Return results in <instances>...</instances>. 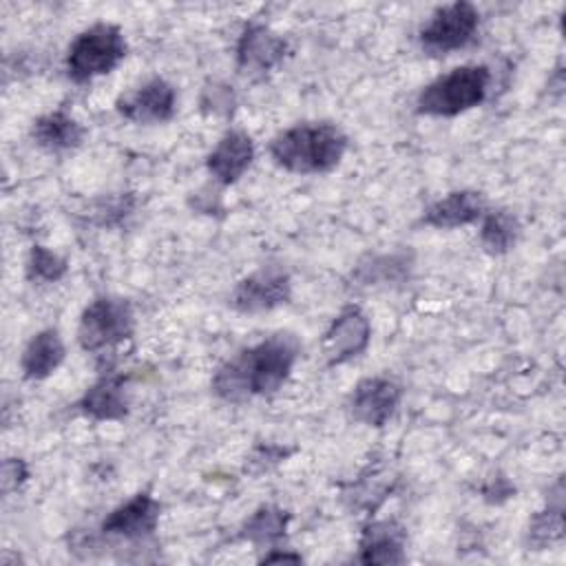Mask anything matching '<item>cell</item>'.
Instances as JSON below:
<instances>
[{"label":"cell","mask_w":566,"mask_h":566,"mask_svg":"<svg viewBox=\"0 0 566 566\" xmlns=\"http://www.w3.org/2000/svg\"><path fill=\"white\" fill-rule=\"evenodd\" d=\"M298 356V338L292 332H274L223 360L212 376V391L219 400L230 405L272 396L285 385Z\"/></svg>","instance_id":"obj_1"},{"label":"cell","mask_w":566,"mask_h":566,"mask_svg":"<svg viewBox=\"0 0 566 566\" xmlns=\"http://www.w3.org/2000/svg\"><path fill=\"white\" fill-rule=\"evenodd\" d=\"M347 150V135L332 122H298L270 142V157L294 175L334 170Z\"/></svg>","instance_id":"obj_2"},{"label":"cell","mask_w":566,"mask_h":566,"mask_svg":"<svg viewBox=\"0 0 566 566\" xmlns=\"http://www.w3.org/2000/svg\"><path fill=\"white\" fill-rule=\"evenodd\" d=\"M135 334V310L128 298L99 294L80 314L77 343L106 367L124 343H130Z\"/></svg>","instance_id":"obj_3"},{"label":"cell","mask_w":566,"mask_h":566,"mask_svg":"<svg viewBox=\"0 0 566 566\" xmlns=\"http://www.w3.org/2000/svg\"><path fill=\"white\" fill-rule=\"evenodd\" d=\"M486 64H462L429 82L416 97V111L431 117H455L480 106L491 86Z\"/></svg>","instance_id":"obj_4"},{"label":"cell","mask_w":566,"mask_h":566,"mask_svg":"<svg viewBox=\"0 0 566 566\" xmlns=\"http://www.w3.org/2000/svg\"><path fill=\"white\" fill-rule=\"evenodd\" d=\"M128 44L119 24L95 22L82 29L69 44L64 69L75 84L93 82L99 75L111 73L124 57Z\"/></svg>","instance_id":"obj_5"},{"label":"cell","mask_w":566,"mask_h":566,"mask_svg":"<svg viewBox=\"0 0 566 566\" xmlns=\"http://www.w3.org/2000/svg\"><path fill=\"white\" fill-rule=\"evenodd\" d=\"M480 11L469 0L438 7L418 31V44L427 55L440 57L464 49L478 31Z\"/></svg>","instance_id":"obj_6"},{"label":"cell","mask_w":566,"mask_h":566,"mask_svg":"<svg viewBox=\"0 0 566 566\" xmlns=\"http://www.w3.org/2000/svg\"><path fill=\"white\" fill-rule=\"evenodd\" d=\"M292 298V276L281 265H261L232 287L228 303L239 314L272 312Z\"/></svg>","instance_id":"obj_7"},{"label":"cell","mask_w":566,"mask_h":566,"mask_svg":"<svg viewBox=\"0 0 566 566\" xmlns=\"http://www.w3.org/2000/svg\"><path fill=\"white\" fill-rule=\"evenodd\" d=\"M402 394L405 389L396 378H389V376L360 378L347 396V413L354 422L380 429L394 418L402 400Z\"/></svg>","instance_id":"obj_8"},{"label":"cell","mask_w":566,"mask_h":566,"mask_svg":"<svg viewBox=\"0 0 566 566\" xmlns=\"http://www.w3.org/2000/svg\"><path fill=\"white\" fill-rule=\"evenodd\" d=\"M371 340V321L358 305H345L323 334L321 352L327 367H338L360 356Z\"/></svg>","instance_id":"obj_9"},{"label":"cell","mask_w":566,"mask_h":566,"mask_svg":"<svg viewBox=\"0 0 566 566\" xmlns=\"http://www.w3.org/2000/svg\"><path fill=\"white\" fill-rule=\"evenodd\" d=\"M290 46L283 35L272 31L268 24L248 22L237 40V71L245 77H263L272 69H276Z\"/></svg>","instance_id":"obj_10"},{"label":"cell","mask_w":566,"mask_h":566,"mask_svg":"<svg viewBox=\"0 0 566 566\" xmlns=\"http://www.w3.org/2000/svg\"><path fill=\"white\" fill-rule=\"evenodd\" d=\"M115 111L133 124H164L177 111L175 86L155 75L115 99Z\"/></svg>","instance_id":"obj_11"},{"label":"cell","mask_w":566,"mask_h":566,"mask_svg":"<svg viewBox=\"0 0 566 566\" xmlns=\"http://www.w3.org/2000/svg\"><path fill=\"white\" fill-rule=\"evenodd\" d=\"M161 504L150 491H137L126 502L117 504L99 524L104 537H117L126 542H139L157 531Z\"/></svg>","instance_id":"obj_12"},{"label":"cell","mask_w":566,"mask_h":566,"mask_svg":"<svg viewBox=\"0 0 566 566\" xmlns=\"http://www.w3.org/2000/svg\"><path fill=\"white\" fill-rule=\"evenodd\" d=\"M254 161V142L241 128L226 130L206 157L208 175L219 186L237 184Z\"/></svg>","instance_id":"obj_13"},{"label":"cell","mask_w":566,"mask_h":566,"mask_svg":"<svg viewBox=\"0 0 566 566\" xmlns=\"http://www.w3.org/2000/svg\"><path fill=\"white\" fill-rule=\"evenodd\" d=\"M77 411L93 420H124L130 409L128 376L104 371L75 402Z\"/></svg>","instance_id":"obj_14"},{"label":"cell","mask_w":566,"mask_h":566,"mask_svg":"<svg viewBox=\"0 0 566 566\" xmlns=\"http://www.w3.org/2000/svg\"><path fill=\"white\" fill-rule=\"evenodd\" d=\"M407 531L396 520H374L363 526L358 539L360 564H405Z\"/></svg>","instance_id":"obj_15"},{"label":"cell","mask_w":566,"mask_h":566,"mask_svg":"<svg viewBox=\"0 0 566 566\" xmlns=\"http://www.w3.org/2000/svg\"><path fill=\"white\" fill-rule=\"evenodd\" d=\"M484 212H486V203L482 192L462 188V190H451L444 197L429 203L422 212V223L438 230H451V228L480 221Z\"/></svg>","instance_id":"obj_16"},{"label":"cell","mask_w":566,"mask_h":566,"mask_svg":"<svg viewBox=\"0 0 566 566\" xmlns=\"http://www.w3.org/2000/svg\"><path fill=\"white\" fill-rule=\"evenodd\" d=\"M86 137V128L64 108L49 111L33 119L31 124V139L46 153L60 155L82 146Z\"/></svg>","instance_id":"obj_17"},{"label":"cell","mask_w":566,"mask_h":566,"mask_svg":"<svg viewBox=\"0 0 566 566\" xmlns=\"http://www.w3.org/2000/svg\"><path fill=\"white\" fill-rule=\"evenodd\" d=\"M66 347L60 338V332L53 327L40 329L29 338L20 356V369L27 380H44L62 365Z\"/></svg>","instance_id":"obj_18"},{"label":"cell","mask_w":566,"mask_h":566,"mask_svg":"<svg viewBox=\"0 0 566 566\" xmlns=\"http://www.w3.org/2000/svg\"><path fill=\"white\" fill-rule=\"evenodd\" d=\"M413 265L411 252L398 250L389 254H367L352 270V279L356 285L374 287V285H394L409 279Z\"/></svg>","instance_id":"obj_19"},{"label":"cell","mask_w":566,"mask_h":566,"mask_svg":"<svg viewBox=\"0 0 566 566\" xmlns=\"http://www.w3.org/2000/svg\"><path fill=\"white\" fill-rule=\"evenodd\" d=\"M292 515L276 504H261L241 526L239 537L256 546L259 551H270L281 546L287 535Z\"/></svg>","instance_id":"obj_20"},{"label":"cell","mask_w":566,"mask_h":566,"mask_svg":"<svg viewBox=\"0 0 566 566\" xmlns=\"http://www.w3.org/2000/svg\"><path fill=\"white\" fill-rule=\"evenodd\" d=\"M553 491L555 493L548 497L546 506L531 517L526 539H528V546H533V551H544V548H548L551 544H555L564 537V489H562V480H557Z\"/></svg>","instance_id":"obj_21"},{"label":"cell","mask_w":566,"mask_h":566,"mask_svg":"<svg viewBox=\"0 0 566 566\" xmlns=\"http://www.w3.org/2000/svg\"><path fill=\"white\" fill-rule=\"evenodd\" d=\"M480 221H482L480 223V243H482L484 252L500 256L515 248L522 226L511 210H506V208L486 210Z\"/></svg>","instance_id":"obj_22"},{"label":"cell","mask_w":566,"mask_h":566,"mask_svg":"<svg viewBox=\"0 0 566 566\" xmlns=\"http://www.w3.org/2000/svg\"><path fill=\"white\" fill-rule=\"evenodd\" d=\"M69 272V263L64 256H60L57 252H53L51 248L42 245V243H33L27 256V265H24V274L27 281L33 285H51L57 283L66 276Z\"/></svg>","instance_id":"obj_23"},{"label":"cell","mask_w":566,"mask_h":566,"mask_svg":"<svg viewBox=\"0 0 566 566\" xmlns=\"http://www.w3.org/2000/svg\"><path fill=\"white\" fill-rule=\"evenodd\" d=\"M237 106V97L232 86H228L226 82L212 80L203 86L201 91V111L203 113H212V115H232Z\"/></svg>","instance_id":"obj_24"},{"label":"cell","mask_w":566,"mask_h":566,"mask_svg":"<svg viewBox=\"0 0 566 566\" xmlns=\"http://www.w3.org/2000/svg\"><path fill=\"white\" fill-rule=\"evenodd\" d=\"M27 480H29V467H27V462L22 458H7L2 462L0 484H2V493L4 495L18 491Z\"/></svg>","instance_id":"obj_25"},{"label":"cell","mask_w":566,"mask_h":566,"mask_svg":"<svg viewBox=\"0 0 566 566\" xmlns=\"http://www.w3.org/2000/svg\"><path fill=\"white\" fill-rule=\"evenodd\" d=\"M482 493H484V497H486V502H489V497L491 495H495L493 497V502H500V500H506V497H511L513 493H515V489L509 484V480L506 478H495V480H491L484 489H482Z\"/></svg>","instance_id":"obj_26"},{"label":"cell","mask_w":566,"mask_h":566,"mask_svg":"<svg viewBox=\"0 0 566 566\" xmlns=\"http://www.w3.org/2000/svg\"><path fill=\"white\" fill-rule=\"evenodd\" d=\"M259 562H261V564H272V562H303V557H301L298 553H292L290 548L276 546V548L265 551V553L259 557Z\"/></svg>","instance_id":"obj_27"}]
</instances>
